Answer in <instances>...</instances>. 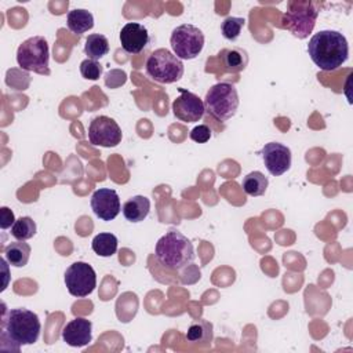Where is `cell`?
<instances>
[{"label": "cell", "mask_w": 353, "mask_h": 353, "mask_svg": "<svg viewBox=\"0 0 353 353\" xmlns=\"http://www.w3.org/2000/svg\"><path fill=\"white\" fill-rule=\"evenodd\" d=\"M310 59L321 70L332 72L341 68L349 58L346 37L338 30H320L314 33L307 44Z\"/></svg>", "instance_id": "1"}, {"label": "cell", "mask_w": 353, "mask_h": 353, "mask_svg": "<svg viewBox=\"0 0 353 353\" xmlns=\"http://www.w3.org/2000/svg\"><path fill=\"white\" fill-rule=\"evenodd\" d=\"M41 331L39 316L25 307L10 309L1 317V339H8L17 349L34 343Z\"/></svg>", "instance_id": "2"}, {"label": "cell", "mask_w": 353, "mask_h": 353, "mask_svg": "<svg viewBox=\"0 0 353 353\" xmlns=\"http://www.w3.org/2000/svg\"><path fill=\"white\" fill-rule=\"evenodd\" d=\"M154 255L160 265L172 270H181L194 261L192 241L175 229H170L157 240Z\"/></svg>", "instance_id": "3"}, {"label": "cell", "mask_w": 353, "mask_h": 353, "mask_svg": "<svg viewBox=\"0 0 353 353\" xmlns=\"http://www.w3.org/2000/svg\"><path fill=\"white\" fill-rule=\"evenodd\" d=\"M205 112L218 121L232 119L239 108V94L232 83H216L207 92L204 98Z\"/></svg>", "instance_id": "4"}, {"label": "cell", "mask_w": 353, "mask_h": 353, "mask_svg": "<svg viewBox=\"0 0 353 353\" xmlns=\"http://www.w3.org/2000/svg\"><path fill=\"white\" fill-rule=\"evenodd\" d=\"M319 17V10L312 1L292 0L287 3V10L283 14L281 26L290 30L298 39H306Z\"/></svg>", "instance_id": "5"}, {"label": "cell", "mask_w": 353, "mask_h": 353, "mask_svg": "<svg viewBox=\"0 0 353 353\" xmlns=\"http://www.w3.org/2000/svg\"><path fill=\"white\" fill-rule=\"evenodd\" d=\"M18 66L26 72L50 74V50L43 36H33L22 41L17 50Z\"/></svg>", "instance_id": "6"}, {"label": "cell", "mask_w": 353, "mask_h": 353, "mask_svg": "<svg viewBox=\"0 0 353 353\" xmlns=\"http://www.w3.org/2000/svg\"><path fill=\"white\" fill-rule=\"evenodd\" d=\"M146 73L157 83L171 84L183 76L182 61L167 48H157L146 59Z\"/></svg>", "instance_id": "7"}, {"label": "cell", "mask_w": 353, "mask_h": 353, "mask_svg": "<svg viewBox=\"0 0 353 353\" xmlns=\"http://www.w3.org/2000/svg\"><path fill=\"white\" fill-rule=\"evenodd\" d=\"M170 44L174 54L181 61L194 59L204 47V34L197 26L192 23H182L172 30Z\"/></svg>", "instance_id": "8"}, {"label": "cell", "mask_w": 353, "mask_h": 353, "mask_svg": "<svg viewBox=\"0 0 353 353\" xmlns=\"http://www.w3.org/2000/svg\"><path fill=\"white\" fill-rule=\"evenodd\" d=\"M65 284L70 295L84 298L97 287V274L87 262H73L65 272Z\"/></svg>", "instance_id": "9"}, {"label": "cell", "mask_w": 353, "mask_h": 353, "mask_svg": "<svg viewBox=\"0 0 353 353\" xmlns=\"http://www.w3.org/2000/svg\"><path fill=\"white\" fill-rule=\"evenodd\" d=\"M121 128L108 116H97L88 127V139L95 146L113 148L121 142Z\"/></svg>", "instance_id": "10"}, {"label": "cell", "mask_w": 353, "mask_h": 353, "mask_svg": "<svg viewBox=\"0 0 353 353\" xmlns=\"http://www.w3.org/2000/svg\"><path fill=\"white\" fill-rule=\"evenodd\" d=\"M179 95L174 99L172 102V113L174 116L185 123H196L199 121L205 112L204 102L199 95L185 90V88H178Z\"/></svg>", "instance_id": "11"}, {"label": "cell", "mask_w": 353, "mask_h": 353, "mask_svg": "<svg viewBox=\"0 0 353 353\" xmlns=\"http://www.w3.org/2000/svg\"><path fill=\"white\" fill-rule=\"evenodd\" d=\"M261 156L266 170L273 176L283 175L291 167V160H292L291 150L283 143H279V142L266 143L261 150Z\"/></svg>", "instance_id": "12"}, {"label": "cell", "mask_w": 353, "mask_h": 353, "mask_svg": "<svg viewBox=\"0 0 353 353\" xmlns=\"http://www.w3.org/2000/svg\"><path fill=\"white\" fill-rule=\"evenodd\" d=\"M91 208L99 219L112 221L121 210L120 197L114 189L99 188L91 196Z\"/></svg>", "instance_id": "13"}, {"label": "cell", "mask_w": 353, "mask_h": 353, "mask_svg": "<svg viewBox=\"0 0 353 353\" xmlns=\"http://www.w3.org/2000/svg\"><path fill=\"white\" fill-rule=\"evenodd\" d=\"M150 41L148 29L138 22H128L120 30V43L125 52L139 54Z\"/></svg>", "instance_id": "14"}, {"label": "cell", "mask_w": 353, "mask_h": 353, "mask_svg": "<svg viewBox=\"0 0 353 353\" xmlns=\"http://www.w3.org/2000/svg\"><path fill=\"white\" fill-rule=\"evenodd\" d=\"M62 339L69 346L83 347L87 346L92 339V324L84 317H76L70 320L62 328Z\"/></svg>", "instance_id": "15"}, {"label": "cell", "mask_w": 353, "mask_h": 353, "mask_svg": "<svg viewBox=\"0 0 353 353\" xmlns=\"http://www.w3.org/2000/svg\"><path fill=\"white\" fill-rule=\"evenodd\" d=\"M150 211V200L145 196H132L123 204V215L130 222H142Z\"/></svg>", "instance_id": "16"}, {"label": "cell", "mask_w": 353, "mask_h": 353, "mask_svg": "<svg viewBox=\"0 0 353 353\" xmlns=\"http://www.w3.org/2000/svg\"><path fill=\"white\" fill-rule=\"evenodd\" d=\"M219 57L223 62L225 70L230 73H239L244 70L248 65V54L245 50L240 47H232V48H223L219 52Z\"/></svg>", "instance_id": "17"}, {"label": "cell", "mask_w": 353, "mask_h": 353, "mask_svg": "<svg viewBox=\"0 0 353 353\" xmlns=\"http://www.w3.org/2000/svg\"><path fill=\"white\" fill-rule=\"evenodd\" d=\"M66 25L74 34H83L94 28V17L84 8H74L68 12Z\"/></svg>", "instance_id": "18"}, {"label": "cell", "mask_w": 353, "mask_h": 353, "mask_svg": "<svg viewBox=\"0 0 353 353\" xmlns=\"http://www.w3.org/2000/svg\"><path fill=\"white\" fill-rule=\"evenodd\" d=\"M30 256V245L25 240L10 243L4 248V259L14 268H23Z\"/></svg>", "instance_id": "19"}, {"label": "cell", "mask_w": 353, "mask_h": 353, "mask_svg": "<svg viewBox=\"0 0 353 353\" xmlns=\"http://www.w3.org/2000/svg\"><path fill=\"white\" fill-rule=\"evenodd\" d=\"M212 338H214L212 324L203 319L192 323L186 331V341L190 343L207 346L211 343Z\"/></svg>", "instance_id": "20"}, {"label": "cell", "mask_w": 353, "mask_h": 353, "mask_svg": "<svg viewBox=\"0 0 353 353\" xmlns=\"http://www.w3.org/2000/svg\"><path fill=\"white\" fill-rule=\"evenodd\" d=\"M84 52L90 59L98 61L109 52V41L106 36L101 33H92L87 37L84 44Z\"/></svg>", "instance_id": "21"}, {"label": "cell", "mask_w": 353, "mask_h": 353, "mask_svg": "<svg viewBox=\"0 0 353 353\" xmlns=\"http://www.w3.org/2000/svg\"><path fill=\"white\" fill-rule=\"evenodd\" d=\"M268 185H269V181L261 171H252L247 174L241 182L243 190L252 197L262 196L266 192Z\"/></svg>", "instance_id": "22"}, {"label": "cell", "mask_w": 353, "mask_h": 353, "mask_svg": "<svg viewBox=\"0 0 353 353\" xmlns=\"http://www.w3.org/2000/svg\"><path fill=\"white\" fill-rule=\"evenodd\" d=\"M117 237L113 233H99L92 239V251L99 256H112L117 251Z\"/></svg>", "instance_id": "23"}, {"label": "cell", "mask_w": 353, "mask_h": 353, "mask_svg": "<svg viewBox=\"0 0 353 353\" xmlns=\"http://www.w3.org/2000/svg\"><path fill=\"white\" fill-rule=\"evenodd\" d=\"M36 223L30 216H21L11 226V236L17 240H28L36 234Z\"/></svg>", "instance_id": "24"}, {"label": "cell", "mask_w": 353, "mask_h": 353, "mask_svg": "<svg viewBox=\"0 0 353 353\" xmlns=\"http://www.w3.org/2000/svg\"><path fill=\"white\" fill-rule=\"evenodd\" d=\"M244 22H245V19L240 18V17H228V18H225L222 25H221L222 36L226 40L234 41L240 36V32H241V28L244 26Z\"/></svg>", "instance_id": "25"}, {"label": "cell", "mask_w": 353, "mask_h": 353, "mask_svg": "<svg viewBox=\"0 0 353 353\" xmlns=\"http://www.w3.org/2000/svg\"><path fill=\"white\" fill-rule=\"evenodd\" d=\"M103 72V66L94 59H84L80 63V73L87 80H98Z\"/></svg>", "instance_id": "26"}, {"label": "cell", "mask_w": 353, "mask_h": 353, "mask_svg": "<svg viewBox=\"0 0 353 353\" xmlns=\"http://www.w3.org/2000/svg\"><path fill=\"white\" fill-rule=\"evenodd\" d=\"M189 137L197 143H205L211 138V130L207 124H199L190 131Z\"/></svg>", "instance_id": "27"}, {"label": "cell", "mask_w": 353, "mask_h": 353, "mask_svg": "<svg viewBox=\"0 0 353 353\" xmlns=\"http://www.w3.org/2000/svg\"><path fill=\"white\" fill-rule=\"evenodd\" d=\"M0 218H1L0 226H1L3 230L11 228V226L14 225V222H15V219H14V212H12L8 207H1V216H0Z\"/></svg>", "instance_id": "28"}]
</instances>
